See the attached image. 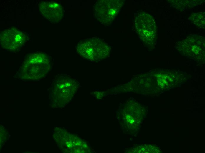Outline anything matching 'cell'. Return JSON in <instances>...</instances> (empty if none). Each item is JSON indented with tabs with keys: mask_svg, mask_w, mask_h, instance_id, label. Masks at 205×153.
Listing matches in <instances>:
<instances>
[{
	"mask_svg": "<svg viewBox=\"0 0 205 153\" xmlns=\"http://www.w3.org/2000/svg\"><path fill=\"white\" fill-rule=\"evenodd\" d=\"M50 67V59L46 54L42 52L29 54L21 66L20 78L25 80L41 79L46 75Z\"/></svg>",
	"mask_w": 205,
	"mask_h": 153,
	"instance_id": "6da1fadb",
	"label": "cell"
},
{
	"mask_svg": "<svg viewBox=\"0 0 205 153\" xmlns=\"http://www.w3.org/2000/svg\"><path fill=\"white\" fill-rule=\"evenodd\" d=\"M78 54L88 60H102L109 55L110 48L105 42L97 38H87L80 41L76 46Z\"/></svg>",
	"mask_w": 205,
	"mask_h": 153,
	"instance_id": "7a4b0ae2",
	"label": "cell"
},
{
	"mask_svg": "<svg viewBox=\"0 0 205 153\" xmlns=\"http://www.w3.org/2000/svg\"><path fill=\"white\" fill-rule=\"evenodd\" d=\"M122 5L120 0H100L94 8L97 19L105 25L110 24L116 17Z\"/></svg>",
	"mask_w": 205,
	"mask_h": 153,
	"instance_id": "3957f363",
	"label": "cell"
},
{
	"mask_svg": "<svg viewBox=\"0 0 205 153\" xmlns=\"http://www.w3.org/2000/svg\"><path fill=\"white\" fill-rule=\"evenodd\" d=\"M29 36L15 27L3 31L0 34V43L4 48L12 51L18 50L27 41Z\"/></svg>",
	"mask_w": 205,
	"mask_h": 153,
	"instance_id": "277c9868",
	"label": "cell"
},
{
	"mask_svg": "<svg viewBox=\"0 0 205 153\" xmlns=\"http://www.w3.org/2000/svg\"><path fill=\"white\" fill-rule=\"evenodd\" d=\"M135 25L138 34L144 41L151 42L156 39L155 23L150 15H138L135 20Z\"/></svg>",
	"mask_w": 205,
	"mask_h": 153,
	"instance_id": "5b68a950",
	"label": "cell"
},
{
	"mask_svg": "<svg viewBox=\"0 0 205 153\" xmlns=\"http://www.w3.org/2000/svg\"><path fill=\"white\" fill-rule=\"evenodd\" d=\"M39 9L42 16L52 22H59L63 16V8L57 2H42L39 4Z\"/></svg>",
	"mask_w": 205,
	"mask_h": 153,
	"instance_id": "8992f818",
	"label": "cell"
}]
</instances>
